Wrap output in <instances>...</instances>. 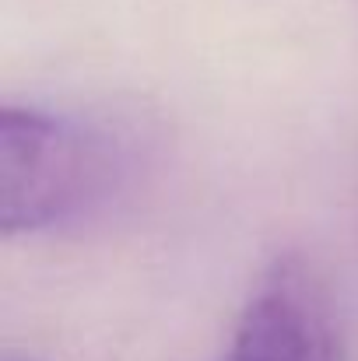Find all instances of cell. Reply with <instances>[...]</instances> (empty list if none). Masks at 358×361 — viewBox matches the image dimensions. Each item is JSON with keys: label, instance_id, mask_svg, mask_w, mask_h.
<instances>
[{"label": "cell", "instance_id": "6da1fadb", "mask_svg": "<svg viewBox=\"0 0 358 361\" xmlns=\"http://www.w3.org/2000/svg\"><path fill=\"white\" fill-rule=\"evenodd\" d=\"M109 147L74 123L4 106L0 113V232L53 228L106 190Z\"/></svg>", "mask_w": 358, "mask_h": 361}, {"label": "cell", "instance_id": "3957f363", "mask_svg": "<svg viewBox=\"0 0 358 361\" xmlns=\"http://www.w3.org/2000/svg\"><path fill=\"white\" fill-rule=\"evenodd\" d=\"M4 361H35V358H21V355H4Z\"/></svg>", "mask_w": 358, "mask_h": 361}, {"label": "cell", "instance_id": "7a4b0ae2", "mask_svg": "<svg viewBox=\"0 0 358 361\" xmlns=\"http://www.w3.org/2000/svg\"><path fill=\"white\" fill-rule=\"evenodd\" d=\"M229 361H341L330 291L306 259L285 256L246 302Z\"/></svg>", "mask_w": 358, "mask_h": 361}]
</instances>
